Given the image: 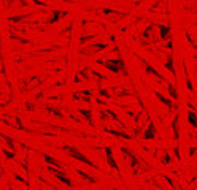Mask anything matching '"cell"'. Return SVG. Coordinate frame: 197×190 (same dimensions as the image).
I'll return each instance as SVG.
<instances>
[{"label": "cell", "instance_id": "obj_1", "mask_svg": "<svg viewBox=\"0 0 197 190\" xmlns=\"http://www.w3.org/2000/svg\"><path fill=\"white\" fill-rule=\"evenodd\" d=\"M60 149L64 150V152H67L72 158H75V160H78V162H81V163H84V165H88V166H91V168H94V170H99V165H96L94 162H91L88 157H86L83 152H80L75 146H70V144H64V146H60Z\"/></svg>", "mask_w": 197, "mask_h": 190}, {"label": "cell", "instance_id": "obj_2", "mask_svg": "<svg viewBox=\"0 0 197 190\" xmlns=\"http://www.w3.org/2000/svg\"><path fill=\"white\" fill-rule=\"evenodd\" d=\"M99 65L105 67L107 70L113 71V73H122V75H127L126 71V62L122 57H116V59H108V60H97Z\"/></svg>", "mask_w": 197, "mask_h": 190}, {"label": "cell", "instance_id": "obj_3", "mask_svg": "<svg viewBox=\"0 0 197 190\" xmlns=\"http://www.w3.org/2000/svg\"><path fill=\"white\" fill-rule=\"evenodd\" d=\"M48 171L53 174L54 178H57L64 185H67V187H75V182L70 179L64 171H62V168H57V166H54V165H49V166H48Z\"/></svg>", "mask_w": 197, "mask_h": 190}, {"label": "cell", "instance_id": "obj_4", "mask_svg": "<svg viewBox=\"0 0 197 190\" xmlns=\"http://www.w3.org/2000/svg\"><path fill=\"white\" fill-rule=\"evenodd\" d=\"M157 27H159V40L167 43L172 38V27L167 24H157Z\"/></svg>", "mask_w": 197, "mask_h": 190}, {"label": "cell", "instance_id": "obj_5", "mask_svg": "<svg viewBox=\"0 0 197 190\" xmlns=\"http://www.w3.org/2000/svg\"><path fill=\"white\" fill-rule=\"evenodd\" d=\"M119 150H121V152H122L126 157L129 158V162H130V166H132V168H137V166H138V158H137L135 152H133L132 149H129V147H124V146H121V147H119Z\"/></svg>", "mask_w": 197, "mask_h": 190}, {"label": "cell", "instance_id": "obj_6", "mask_svg": "<svg viewBox=\"0 0 197 190\" xmlns=\"http://www.w3.org/2000/svg\"><path fill=\"white\" fill-rule=\"evenodd\" d=\"M143 138L145 139H154L156 138V125H154V122L149 117H148V127H146V130L143 132Z\"/></svg>", "mask_w": 197, "mask_h": 190}, {"label": "cell", "instance_id": "obj_7", "mask_svg": "<svg viewBox=\"0 0 197 190\" xmlns=\"http://www.w3.org/2000/svg\"><path fill=\"white\" fill-rule=\"evenodd\" d=\"M143 62V65H145V68H146V73H149V75H153V76H156L157 79H159V81H162V83H165V78L159 73V71H157L153 65H149V63L146 62V60H141Z\"/></svg>", "mask_w": 197, "mask_h": 190}, {"label": "cell", "instance_id": "obj_8", "mask_svg": "<svg viewBox=\"0 0 197 190\" xmlns=\"http://www.w3.org/2000/svg\"><path fill=\"white\" fill-rule=\"evenodd\" d=\"M105 155H107V162H108L110 166H111V170H118V171H119V165H118V162L113 158L111 147H105Z\"/></svg>", "mask_w": 197, "mask_h": 190}, {"label": "cell", "instance_id": "obj_9", "mask_svg": "<svg viewBox=\"0 0 197 190\" xmlns=\"http://www.w3.org/2000/svg\"><path fill=\"white\" fill-rule=\"evenodd\" d=\"M154 95H156V98H157V100H161V101H162V103H164V105L167 106V108H170V109H177V108H178V106H177V105H175V103H173L170 98L164 97V95H162L161 92H156Z\"/></svg>", "mask_w": 197, "mask_h": 190}, {"label": "cell", "instance_id": "obj_10", "mask_svg": "<svg viewBox=\"0 0 197 190\" xmlns=\"http://www.w3.org/2000/svg\"><path fill=\"white\" fill-rule=\"evenodd\" d=\"M189 113H188V122L191 127H194V128L197 130V114H195V111H194V105H189Z\"/></svg>", "mask_w": 197, "mask_h": 190}, {"label": "cell", "instance_id": "obj_11", "mask_svg": "<svg viewBox=\"0 0 197 190\" xmlns=\"http://www.w3.org/2000/svg\"><path fill=\"white\" fill-rule=\"evenodd\" d=\"M104 133H110V135H113V136H119V138H124V139H130L132 138V135H129V133L111 130V128H107V127H104Z\"/></svg>", "mask_w": 197, "mask_h": 190}, {"label": "cell", "instance_id": "obj_12", "mask_svg": "<svg viewBox=\"0 0 197 190\" xmlns=\"http://www.w3.org/2000/svg\"><path fill=\"white\" fill-rule=\"evenodd\" d=\"M42 157H43V160H45V162H48L49 165L57 166V168H64V166H65L62 162H59L57 158H54V157H51V155H48V154H42Z\"/></svg>", "mask_w": 197, "mask_h": 190}, {"label": "cell", "instance_id": "obj_13", "mask_svg": "<svg viewBox=\"0 0 197 190\" xmlns=\"http://www.w3.org/2000/svg\"><path fill=\"white\" fill-rule=\"evenodd\" d=\"M68 13L67 11H60V10H54L53 16H51V19H49V24H56L57 21H60V18H65Z\"/></svg>", "mask_w": 197, "mask_h": 190}, {"label": "cell", "instance_id": "obj_14", "mask_svg": "<svg viewBox=\"0 0 197 190\" xmlns=\"http://www.w3.org/2000/svg\"><path fill=\"white\" fill-rule=\"evenodd\" d=\"M183 67H184V78H186V87H188V92L192 93L194 92V87H192V83H191V78H189V71H188V67H186V62H183Z\"/></svg>", "mask_w": 197, "mask_h": 190}, {"label": "cell", "instance_id": "obj_15", "mask_svg": "<svg viewBox=\"0 0 197 190\" xmlns=\"http://www.w3.org/2000/svg\"><path fill=\"white\" fill-rule=\"evenodd\" d=\"M165 68H167L170 73L177 78V70H175V65H173V54H170L169 55V59H167V62H165Z\"/></svg>", "mask_w": 197, "mask_h": 190}, {"label": "cell", "instance_id": "obj_16", "mask_svg": "<svg viewBox=\"0 0 197 190\" xmlns=\"http://www.w3.org/2000/svg\"><path fill=\"white\" fill-rule=\"evenodd\" d=\"M165 89H167V92H169V95L173 98V100H178V92H177V89H175V86H173L172 83H169V84H165Z\"/></svg>", "mask_w": 197, "mask_h": 190}, {"label": "cell", "instance_id": "obj_17", "mask_svg": "<svg viewBox=\"0 0 197 190\" xmlns=\"http://www.w3.org/2000/svg\"><path fill=\"white\" fill-rule=\"evenodd\" d=\"M172 128H173V138H175V141H178V139H180V132H178V116L173 117Z\"/></svg>", "mask_w": 197, "mask_h": 190}, {"label": "cell", "instance_id": "obj_18", "mask_svg": "<svg viewBox=\"0 0 197 190\" xmlns=\"http://www.w3.org/2000/svg\"><path fill=\"white\" fill-rule=\"evenodd\" d=\"M76 171V174H78V176H81L83 179H86V181H89L91 182V184H94V182H96V178H94V176H91V174H86L83 170H75Z\"/></svg>", "mask_w": 197, "mask_h": 190}, {"label": "cell", "instance_id": "obj_19", "mask_svg": "<svg viewBox=\"0 0 197 190\" xmlns=\"http://www.w3.org/2000/svg\"><path fill=\"white\" fill-rule=\"evenodd\" d=\"M0 136H2L5 141H6V144H8V147L11 149V150H16V144H14V141H13V138H10V136H6V135H3L2 132H0Z\"/></svg>", "mask_w": 197, "mask_h": 190}, {"label": "cell", "instance_id": "obj_20", "mask_svg": "<svg viewBox=\"0 0 197 190\" xmlns=\"http://www.w3.org/2000/svg\"><path fill=\"white\" fill-rule=\"evenodd\" d=\"M80 114L86 117V121H88L92 127H94V122H92V114H91V111H84V109H80Z\"/></svg>", "mask_w": 197, "mask_h": 190}, {"label": "cell", "instance_id": "obj_21", "mask_svg": "<svg viewBox=\"0 0 197 190\" xmlns=\"http://www.w3.org/2000/svg\"><path fill=\"white\" fill-rule=\"evenodd\" d=\"M151 30H153V24H149V26L145 29V32H143V43H146V40L151 37V33H153Z\"/></svg>", "mask_w": 197, "mask_h": 190}, {"label": "cell", "instance_id": "obj_22", "mask_svg": "<svg viewBox=\"0 0 197 190\" xmlns=\"http://www.w3.org/2000/svg\"><path fill=\"white\" fill-rule=\"evenodd\" d=\"M170 162H172L170 154H169V152H167V154H164V160H162V163H164V165H170Z\"/></svg>", "mask_w": 197, "mask_h": 190}, {"label": "cell", "instance_id": "obj_23", "mask_svg": "<svg viewBox=\"0 0 197 190\" xmlns=\"http://www.w3.org/2000/svg\"><path fill=\"white\" fill-rule=\"evenodd\" d=\"M22 18H27V14H26V16H11L10 21H11V22H19Z\"/></svg>", "mask_w": 197, "mask_h": 190}, {"label": "cell", "instance_id": "obj_24", "mask_svg": "<svg viewBox=\"0 0 197 190\" xmlns=\"http://www.w3.org/2000/svg\"><path fill=\"white\" fill-rule=\"evenodd\" d=\"M162 178H164L165 181H167V182H169V185H170V187H173V181H172V179H170L169 176H162Z\"/></svg>", "mask_w": 197, "mask_h": 190}, {"label": "cell", "instance_id": "obj_25", "mask_svg": "<svg viewBox=\"0 0 197 190\" xmlns=\"http://www.w3.org/2000/svg\"><path fill=\"white\" fill-rule=\"evenodd\" d=\"M195 150H197L195 147H189V157H192V155L195 154Z\"/></svg>", "mask_w": 197, "mask_h": 190}, {"label": "cell", "instance_id": "obj_26", "mask_svg": "<svg viewBox=\"0 0 197 190\" xmlns=\"http://www.w3.org/2000/svg\"><path fill=\"white\" fill-rule=\"evenodd\" d=\"M195 60H197V55H195Z\"/></svg>", "mask_w": 197, "mask_h": 190}]
</instances>
